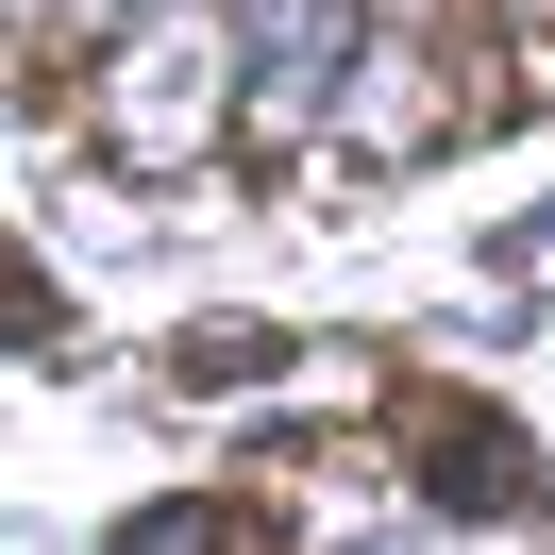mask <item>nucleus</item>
I'll use <instances>...</instances> for the list:
<instances>
[{
    "label": "nucleus",
    "mask_w": 555,
    "mask_h": 555,
    "mask_svg": "<svg viewBox=\"0 0 555 555\" xmlns=\"http://www.w3.org/2000/svg\"><path fill=\"white\" fill-rule=\"evenodd\" d=\"M219 118H253V0H118L102 35V152L118 169H203Z\"/></svg>",
    "instance_id": "f257e3e1"
},
{
    "label": "nucleus",
    "mask_w": 555,
    "mask_h": 555,
    "mask_svg": "<svg viewBox=\"0 0 555 555\" xmlns=\"http://www.w3.org/2000/svg\"><path fill=\"white\" fill-rule=\"evenodd\" d=\"M371 68V0H253V135L304 152Z\"/></svg>",
    "instance_id": "f03ea898"
},
{
    "label": "nucleus",
    "mask_w": 555,
    "mask_h": 555,
    "mask_svg": "<svg viewBox=\"0 0 555 555\" xmlns=\"http://www.w3.org/2000/svg\"><path fill=\"white\" fill-rule=\"evenodd\" d=\"M438 135V102H421V51L371 35V68H353V152H421Z\"/></svg>",
    "instance_id": "7ed1b4c3"
},
{
    "label": "nucleus",
    "mask_w": 555,
    "mask_h": 555,
    "mask_svg": "<svg viewBox=\"0 0 555 555\" xmlns=\"http://www.w3.org/2000/svg\"><path fill=\"white\" fill-rule=\"evenodd\" d=\"M521 17H539V35H555V0H521Z\"/></svg>",
    "instance_id": "20e7f679"
}]
</instances>
